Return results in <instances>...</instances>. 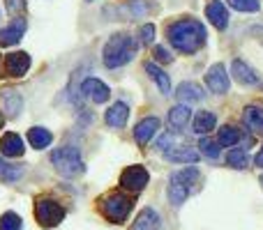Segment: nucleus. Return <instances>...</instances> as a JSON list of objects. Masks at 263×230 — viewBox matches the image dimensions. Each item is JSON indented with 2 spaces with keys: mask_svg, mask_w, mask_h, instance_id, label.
I'll return each instance as SVG.
<instances>
[{
  "mask_svg": "<svg viewBox=\"0 0 263 230\" xmlns=\"http://www.w3.org/2000/svg\"><path fill=\"white\" fill-rule=\"evenodd\" d=\"M166 37L171 46L180 53H196L205 44V28L196 18H180L176 23H168Z\"/></svg>",
  "mask_w": 263,
  "mask_h": 230,
  "instance_id": "obj_1",
  "label": "nucleus"
},
{
  "mask_svg": "<svg viewBox=\"0 0 263 230\" xmlns=\"http://www.w3.org/2000/svg\"><path fill=\"white\" fill-rule=\"evenodd\" d=\"M139 41L134 39L127 32H118V35H111L109 41H106L104 51H102V58H104V65L109 69H118L123 65H127L132 58L139 51Z\"/></svg>",
  "mask_w": 263,
  "mask_h": 230,
  "instance_id": "obj_2",
  "label": "nucleus"
},
{
  "mask_svg": "<svg viewBox=\"0 0 263 230\" xmlns=\"http://www.w3.org/2000/svg\"><path fill=\"white\" fill-rule=\"evenodd\" d=\"M199 180H201V175L194 166H187V168H182V171L173 173L171 180H168V203L176 205V207L182 205L190 198V194L194 191Z\"/></svg>",
  "mask_w": 263,
  "mask_h": 230,
  "instance_id": "obj_3",
  "label": "nucleus"
},
{
  "mask_svg": "<svg viewBox=\"0 0 263 230\" xmlns=\"http://www.w3.org/2000/svg\"><path fill=\"white\" fill-rule=\"evenodd\" d=\"M51 163L63 177H77L83 173V159L81 152L72 145H63V148L51 152Z\"/></svg>",
  "mask_w": 263,
  "mask_h": 230,
  "instance_id": "obj_4",
  "label": "nucleus"
},
{
  "mask_svg": "<svg viewBox=\"0 0 263 230\" xmlns=\"http://www.w3.org/2000/svg\"><path fill=\"white\" fill-rule=\"evenodd\" d=\"M132 207H134V200H132L129 196L120 194V191L109 194L102 200V214H104L111 223H123L125 219L129 217Z\"/></svg>",
  "mask_w": 263,
  "mask_h": 230,
  "instance_id": "obj_5",
  "label": "nucleus"
},
{
  "mask_svg": "<svg viewBox=\"0 0 263 230\" xmlns=\"http://www.w3.org/2000/svg\"><path fill=\"white\" fill-rule=\"evenodd\" d=\"M35 219L42 228H55L65 219V207L53 198H40L35 203Z\"/></svg>",
  "mask_w": 263,
  "mask_h": 230,
  "instance_id": "obj_6",
  "label": "nucleus"
},
{
  "mask_svg": "<svg viewBox=\"0 0 263 230\" xmlns=\"http://www.w3.org/2000/svg\"><path fill=\"white\" fill-rule=\"evenodd\" d=\"M145 184H148V171L143 166H127L120 175V186L127 191H134V194L143 191Z\"/></svg>",
  "mask_w": 263,
  "mask_h": 230,
  "instance_id": "obj_7",
  "label": "nucleus"
},
{
  "mask_svg": "<svg viewBox=\"0 0 263 230\" xmlns=\"http://www.w3.org/2000/svg\"><path fill=\"white\" fill-rule=\"evenodd\" d=\"M26 28H28V18L26 16H16L7 28L0 30V46H3V49H9V46L18 44L21 37L26 35Z\"/></svg>",
  "mask_w": 263,
  "mask_h": 230,
  "instance_id": "obj_8",
  "label": "nucleus"
},
{
  "mask_svg": "<svg viewBox=\"0 0 263 230\" xmlns=\"http://www.w3.org/2000/svg\"><path fill=\"white\" fill-rule=\"evenodd\" d=\"M229 74H227V67H224L222 62L213 65V67L208 69V74H205V86H208V90H213L215 95H224V92L229 90Z\"/></svg>",
  "mask_w": 263,
  "mask_h": 230,
  "instance_id": "obj_9",
  "label": "nucleus"
},
{
  "mask_svg": "<svg viewBox=\"0 0 263 230\" xmlns=\"http://www.w3.org/2000/svg\"><path fill=\"white\" fill-rule=\"evenodd\" d=\"M81 95L88 97L92 104H104V101L111 97V90L106 83L100 81V78H86V81L81 83Z\"/></svg>",
  "mask_w": 263,
  "mask_h": 230,
  "instance_id": "obj_10",
  "label": "nucleus"
},
{
  "mask_svg": "<svg viewBox=\"0 0 263 230\" xmlns=\"http://www.w3.org/2000/svg\"><path fill=\"white\" fill-rule=\"evenodd\" d=\"M5 65H7V74L9 76H23V74L28 72V67H30V55L26 53V51H14V53L7 55V60H5Z\"/></svg>",
  "mask_w": 263,
  "mask_h": 230,
  "instance_id": "obj_11",
  "label": "nucleus"
},
{
  "mask_svg": "<svg viewBox=\"0 0 263 230\" xmlns=\"http://www.w3.org/2000/svg\"><path fill=\"white\" fill-rule=\"evenodd\" d=\"M231 74L238 83H242V86H256V83H259V74H256L245 60H233Z\"/></svg>",
  "mask_w": 263,
  "mask_h": 230,
  "instance_id": "obj_12",
  "label": "nucleus"
},
{
  "mask_svg": "<svg viewBox=\"0 0 263 230\" xmlns=\"http://www.w3.org/2000/svg\"><path fill=\"white\" fill-rule=\"evenodd\" d=\"M157 129H159V117H143V120L136 124V129H134L136 143H139V145H148L150 138L157 134Z\"/></svg>",
  "mask_w": 263,
  "mask_h": 230,
  "instance_id": "obj_13",
  "label": "nucleus"
},
{
  "mask_svg": "<svg viewBox=\"0 0 263 230\" xmlns=\"http://www.w3.org/2000/svg\"><path fill=\"white\" fill-rule=\"evenodd\" d=\"M162 228V219H159V214L155 212L153 207H143L139 212V217H136V221L132 223L129 230H159Z\"/></svg>",
  "mask_w": 263,
  "mask_h": 230,
  "instance_id": "obj_14",
  "label": "nucleus"
},
{
  "mask_svg": "<svg viewBox=\"0 0 263 230\" xmlns=\"http://www.w3.org/2000/svg\"><path fill=\"white\" fill-rule=\"evenodd\" d=\"M164 157L168 159V161H173V163H196L199 161V150H194V148H190V145H180V148H176L173 145V150H168V152H164Z\"/></svg>",
  "mask_w": 263,
  "mask_h": 230,
  "instance_id": "obj_15",
  "label": "nucleus"
},
{
  "mask_svg": "<svg viewBox=\"0 0 263 230\" xmlns=\"http://www.w3.org/2000/svg\"><path fill=\"white\" fill-rule=\"evenodd\" d=\"M242 124L254 134H263V106L252 104L242 111Z\"/></svg>",
  "mask_w": 263,
  "mask_h": 230,
  "instance_id": "obj_16",
  "label": "nucleus"
},
{
  "mask_svg": "<svg viewBox=\"0 0 263 230\" xmlns=\"http://www.w3.org/2000/svg\"><path fill=\"white\" fill-rule=\"evenodd\" d=\"M0 104H3V109L7 111L9 117H16L18 111H21L23 101H21V95H18L14 88H3L0 90Z\"/></svg>",
  "mask_w": 263,
  "mask_h": 230,
  "instance_id": "obj_17",
  "label": "nucleus"
},
{
  "mask_svg": "<svg viewBox=\"0 0 263 230\" xmlns=\"http://www.w3.org/2000/svg\"><path fill=\"white\" fill-rule=\"evenodd\" d=\"M0 152L12 159V157H23L26 148H23V140L18 138L14 131H9V134H5L3 138H0Z\"/></svg>",
  "mask_w": 263,
  "mask_h": 230,
  "instance_id": "obj_18",
  "label": "nucleus"
},
{
  "mask_svg": "<svg viewBox=\"0 0 263 230\" xmlns=\"http://www.w3.org/2000/svg\"><path fill=\"white\" fill-rule=\"evenodd\" d=\"M205 16H208V21L213 23L217 30H224L227 23H229V12H227V7H224L219 0H213V3L205 7Z\"/></svg>",
  "mask_w": 263,
  "mask_h": 230,
  "instance_id": "obj_19",
  "label": "nucleus"
},
{
  "mask_svg": "<svg viewBox=\"0 0 263 230\" xmlns=\"http://www.w3.org/2000/svg\"><path fill=\"white\" fill-rule=\"evenodd\" d=\"M127 117H129L127 104H123V101H116V104L111 106L109 111H106V124L114 127V129H123L125 122H127Z\"/></svg>",
  "mask_w": 263,
  "mask_h": 230,
  "instance_id": "obj_20",
  "label": "nucleus"
},
{
  "mask_svg": "<svg viewBox=\"0 0 263 230\" xmlns=\"http://www.w3.org/2000/svg\"><path fill=\"white\" fill-rule=\"evenodd\" d=\"M176 97L180 101H201L205 97V92L201 90V86L199 83H192V81H185V83H180V86L176 88Z\"/></svg>",
  "mask_w": 263,
  "mask_h": 230,
  "instance_id": "obj_21",
  "label": "nucleus"
},
{
  "mask_svg": "<svg viewBox=\"0 0 263 230\" xmlns=\"http://www.w3.org/2000/svg\"><path fill=\"white\" fill-rule=\"evenodd\" d=\"M190 120H192V111L185 104H178L168 111V127H171V131H180Z\"/></svg>",
  "mask_w": 263,
  "mask_h": 230,
  "instance_id": "obj_22",
  "label": "nucleus"
},
{
  "mask_svg": "<svg viewBox=\"0 0 263 230\" xmlns=\"http://www.w3.org/2000/svg\"><path fill=\"white\" fill-rule=\"evenodd\" d=\"M215 124H217L215 113H210V111H199V113L194 115V120H192V131L203 136V134H208V131H213Z\"/></svg>",
  "mask_w": 263,
  "mask_h": 230,
  "instance_id": "obj_23",
  "label": "nucleus"
},
{
  "mask_svg": "<svg viewBox=\"0 0 263 230\" xmlns=\"http://www.w3.org/2000/svg\"><path fill=\"white\" fill-rule=\"evenodd\" d=\"M143 69L148 72V76L159 86L162 95H171V78H168V74H166V72H162V69H159L155 62H145V67H143Z\"/></svg>",
  "mask_w": 263,
  "mask_h": 230,
  "instance_id": "obj_24",
  "label": "nucleus"
},
{
  "mask_svg": "<svg viewBox=\"0 0 263 230\" xmlns=\"http://www.w3.org/2000/svg\"><path fill=\"white\" fill-rule=\"evenodd\" d=\"M51 140H53V134H51L49 129H44V127H32V129H28V143L35 150L49 148Z\"/></svg>",
  "mask_w": 263,
  "mask_h": 230,
  "instance_id": "obj_25",
  "label": "nucleus"
},
{
  "mask_svg": "<svg viewBox=\"0 0 263 230\" xmlns=\"http://www.w3.org/2000/svg\"><path fill=\"white\" fill-rule=\"evenodd\" d=\"M217 143L222 145V148H236V145L240 143V131H238V127H233V124L219 127Z\"/></svg>",
  "mask_w": 263,
  "mask_h": 230,
  "instance_id": "obj_26",
  "label": "nucleus"
},
{
  "mask_svg": "<svg viewBox=\"0 0 263 230\" xmlns=\"http://www.w3.org/2000/svg\"><path fill=\"white\" fill-rule=\"evenodd\" d=\"M21 177H23V168L21 166H12L9 161L0 159V182H5V184H12V182L21 180Z\"/></svg>",
  "mask_w": 263,
  "mask_h": 230,
  "instance_id": "obj_27",
  "label": "nucleus"
},
{
  "mask_svg": "<svg viewBox=\"0 0 263 230\" xmlns=\"http://www.w3.org/2000/svg\"><path fill=\"white\" fill-rule=\"evenodd\" d=\"M227 163L236 171H242V168H247V152L242 148H231L227 154Z\"/></svg>",
  "mask_w": 263,
  "mask_h": 230,
  "instance_id": "obj_28",
  "label": "nucleus"
},
{
  "mask_svg": "<svg viewBox=\"0 0 263 230\" xmlns=\"http://www.w3.org/2000/svg\"><path fill=\"white\" fill-rule=\"evenodd\" d=\"M199 148H201V154L208 157V159H217L219 152H222V145H219L217 140H213V138H201Z\"/></svg>",
  "mask_w": 263,
  "mask_h": 230,
  "instance_id": "obj_29",
  "label": "nucleus"
},
{
  "mask_svg": "<svg viewBox=\"0 0 263 230\" xmlns=\"http://www.w3.org/2000/svg\"><path fill=\"white\" fill-rule=\"evenodd\" d=\"M0 230H21V217L16 212H5L0 217Z\"/></svg>",
  "mask_w": 263,
  "mask_h": 230,
  "instance_id": "obj_30",
  "label": "nucleus"
},
{
  "mask_svg": "<svg viewBox=\"0 0 263 230\" xmlns=\"http://www.w3.org/2000/svg\"><path fill=\"white\" fill-rule=\"evenodd\" d=\"M229 5L238 12H256L259 9V0H229Z\"/></svg>",
  "mask_w": 263,
  "mask_h": 230,
  "instance_id": "obj_31",
  "label": "nucleus"
},
{
  "mask_svg": "<svg viewBox=\"0 0 263 230\" xmlns=\"http://www.w3.org/2000/svg\"><path fill=\"white\" fill-rule=\"evenodd\" d=\"M153 39H155V26L153 23H145V26H141V30H139V44H143V46H148V44H153Z\"/></svg>",
  "mask_w": 263,
  "mask_h": 230,
  "instance_id": "obj_32",
  "label": "nucleus"
},
{
  "mask_svg": "<svg viewBox=\"0 0 263 230\" xmlns=\"http://www.w3.org/2000/svg\"><path fill=\"white\" fill-rule=\"evenodd\" d=\"M5 5H7V12L9 14H16V16H23L26 14V0H5Z\"/></svg>",
  "mask_w": 263,
  "mask_h": 230,
  "instance_id": "obj_33",
  "label": "nucleus"
},
{
  "mask_svg": "<svg viewBox=\"0 0 263 230\" xmlns=\"http://www.w3.org/2000/svg\"><path fill=\"white\" fill-rule=\"evenodd\" d=\"M153 55H155V60H157V62H164V65L173 62L171 53H168V51L164 49V46H155V49H153Z\"/></svg>",
  "mask_w": 263,
  "mask_h": 230,
  "instance_id": "obj_34",
  "label": "nucleus"
},
{
  "mask_svg": "<svg viewBox=\"0 0 263 230\" xmlns=\"http://www.w3.org/2000/svg\"><path fill=\"white\" fill-rule=\"evenodd\" d=\"M173 143V136L171 134H164L162 138L157 140V145H155V150H159V152H168V148H171Z\"/></svg>",
  "mask_w": 263,
  "mask_h": 230,
  "instance_id": "obj_35",
  "label": "nucleus"
},
{
  "mask_svg": "<svg viewBox=\"0 0 263 230\" xmlns=\"http://www.w3.org/2000/svg\"><path fill=\"white\" fill-rule=\"evenodd\" d=\"M254 163H256V166H259V168H263V148H261V152H259V154H256Z\"/></svg>",
  "mask_w": 263,
  "mask_h": 230,
  "instance_id": "obj_36",
  "label": "nucleus"
},
{
  "mask_svg": "<svg viewBox=\"0 0 263 230\" xmlns=\"http://www.w3.org/2000/svg\"><path fill=\"white\" fill-rule=\"evenodd\" d=\"M3 127H5V115L0 113V129H3Z\"/></svg>",
  "mask_w": 263,
  "mask_h": 230,
  "instance_id": "obj_37",
  "label": "nucleus"
},
{
  "mask_svg": "<svg viewBox=\"0 0 263 230\" xmlns=\"http://www.w3.org/2000/svg\"><path fill=\"white\" fill-rule=\"evenodd\" d=\"M86 3H92V0H86Z\"/></svg>",
  "mask_w": 263,
  "mask_h": 230,
  "instance_id": "obj_38",
  "label": "nucleus"
},
{
  "mask_svg": "<svg viewBox=\"0 0 263 230\" xmlns=\"http://www.w3.org/2000/svg\"><path fill=\"white\" fill-rule=\"evenodd\" d=\"M261 184H263V177H261Z\"/></svg>",
  "mask_w": 263,
  "mask_h": 230,
  "instance_id": "obj_39",
  "label": "nucleus"
}]
</instances>
